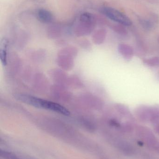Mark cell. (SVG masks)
<instances>
[{
	"instance_id": "7a4b0ae2",
	"label": "cell",
	"mask_w": 159,
	"mask_h": 159,
	"mask_svg": "<svg viewBox=\"0 0 159 159\" xmlns=\"http://www.w3.org/2000/svg\"><path fill=\"white\" fill-rule=\"evenodd\" d=\"M100 12L113 21L125 26H130L132 21L129 17L119 10L109 7H104L100 9Z\"/></svg>"
},
{
	"instance_id": "9c48e42d",
	"label": "cell",
	"mask_w": 159,
	"mask_h": 159,
	"mask_svg": "<svg viewBox=\"0 0 159 159\" xmlns=\"http://www.w3.org/2000/svg\"><path fill=\"white\" fill-rule=\"evenodd\" d=\"M112 29L118 34L121 35H126L128 34V31L125 26L119 23L113 24Z\"/></svg>"
},
{
	"instance_id": "4fadbf2b",
	"label": "cell",
	"mask_w": 159,
	"mask_h": 159,
	"mask_svg": "<svg viewBox=\"0 0 159 159\" xmlns=\"http://www.w3.org/2000/svg\"><path fill=\"white\" fill-rule=\"evenodd\" d=\"M0 155L2 158L5 159H20L14 154L5 150H1Z\"/></svg>"
},
{
	"instance_id": "52a82bcc",
	"label": "cell",
	"mask_w": 159,
	"mask_h": 159,
	"mask_svg": "<svg viewBox=\"0 0 159 159\" xmlns=\"http://www.w3.org/2000/svg\"><path fill=\"white\" fill-rule=\"evenodd\" d=\"M96 20L95 17L91 13H83L80 16V21L82 23L94 25L96 22Z\"/></svg>"
},
{
	"instance_id": "5bb4252c",
	"label": "cell",
	"mask_w": 159,
	"mask_h": 159,
	"mask_svg": "<svg viewBox=\"0 0 159 159\" xmlns=\"http://www.w3.org/2000/svg\"><path fill=\"white\" fill-rule=\"evenodd\" d=\"M149 19L153 22L155 25L157 24L159 22V19L158 16L155 13H151L149 16Z\"/></svg>"
},
{
	"instance_id": "7c38bea8",
	"label": "cell",
	"mask_w": 159,
	"mask_h": 159,
	"mask_svg": "<svg viewBox=\"0 0 159 159\" xmlns=\"http://www.w3.org/2000/svg\"><path fill=\"white\" fill-rule=\"evenodd\" d=\"M159 120V105L152 106V118L151 121L157 122Z\"/></svg>"
},
{
	"instance_id": "3957f363",
	"label": "cell",
	"mask_w": 159,
	"mask_h": 159,
	"mask_svg": "<svg viewBox=\"0 0 159 159\" xmlns=\"http://www.w3.org/2000/svg\"><path fill=\"white\" fill-rule=\"evenodd\" d=\"M135 114L138 118L143 121L151 120L152 118V106L141 105L135 109Z\"/></svg>"
},
{
	"instance_id": "e0dca14e",
	"label": "cell",
	"mask_w": 159,
	"mask_h": 159,
	"mask_svg": "<svg viewBox=\"0 0 159 159\" xmlns=\"http://www.w3.org/2000/svg\"><path fill=\"white\" fill-rule=\"evenodd\" d=\"M157 129L158 131L159 132V125L157 127Z\"/></svg>"
},
{
	"instance_id": "8fae6325",
	"label": "cell",
	"mask_w": 159,
	"mask_h": 159,
	"mask_svg": "<svg viewBox=\"0 0 159 159\" xmlns=\"http://www.w3.org/2000/svg\"><path fill=\"white\" fill-rule=\"evenodd\" d=\"M116 110L121 115L124 116H129L131 115L129 109L128 107L120 103H116L115 105Z\"/></svg>"
},
{
	"instance_id": "ba28073f",
	"label": "cell",
	"mask_w": 159,
	"mask_h": 159,
	"mask_svg": "<svg viewBox=\"0 0 159 159\" xmlns=\"http://www.w3.org/2000/svg\"><path fill=\"white\" fill-rule=\"evenodd\" d=\"M138 20L140 25L146 30H151L154 28L155 25L149 19H147L139 16L138 17Z\"/></svg>"
},
{
	"instance_id": "2e32d148",
	"label": "cell",
	"mask_w": 159,
	"mask_h": 159,
	"mask_svg": "<svg viewBox=\"0 0 159 159\" xmlns=\"http://www.w3.org/2000/svg\"><path fill=\"white\" fill-rule=\"evenodd\" d=\"M157 79L159 80V71L157 74Z\"/></svg>"
},
{
	"instance_id": "8992f818",
	"label": "cell",
	"mask_w": 159,
	"mask_h": 159,
	"mask_svg": "<svg viewBox=\"0 0 159 159\" xmlns=\"http://www.w3.org/2000/svg\"><path fill=\"white\" fill-rule=\"evenodd\" d=\"M37 16L39 20L44 23L50 22L53 19L52 14L46 9H39L37 12Z\"/></svg>"
},
{
	"instance_id": "ac0fdd59",
	"label": "cell",
	"mask_w": 159,
	"mask_h": 159,
	"mask_svg": "<svg viewBox=\"0 0 159 159\" xmlns=\"http://www.w3.org/2000/svg\"><path fill=\"white\" fill-rule=\"evenodd\" d=\"M158 42H159V37H158Z\"/></svg>"
},
{
	"instance_id": "9a60e30c",
	"label": "cell",
	"mask_w": 159,
	"mask_h": 159,
	"mask_svg": "<svg viewBox=\"0 0 159 159\" xmlns=\"http://www.w3.org/2000/svg\"><path fill=\"white\" fill-rule=\"evenodd\" d=\"M30 1L38 3H44L45 2L46 0H30Z\"/></svg>"
},
{
	"instance_id": "5b68a950",
	"label": "cell",
	"mask_w": 159,
	"mask_h": 159,
	"mask_svg": "<svg viewBox=\"0 0 159 159\" xmlns=\"http://www.w3.org/2000/svg\"><path fill=\"white\" fill-rule=\"evenodd\" d=\"M8 42L7 39L3 38L1 40L0 44V58L1 62L3 66H6L7 64V48Z\"/></svg>"
},
{
	"instance_id": "30bf717a",
	"label": "cell",
	"mask_w": 159,
	"mask_h": 159,
	"mask_svg": "<svg viewBox=\"0 0 159 159\" xmlns=\"http://www.w3.org/2000/svg\"><path fill=\"white\" fill-rule=\"evenodd\" d=\"M143 63L150 67H159V57H153L143 60Z\"/></svg>"
},
{
	"instance_id": "6da1fadb",
	"label": "cell",
	"mask_w": 159,
	"mask_h": 159,
	"mask_svg": "<svg viewBox=\"0 0 159 159\" xmlns=\"http://www.w3.org/2000/svg\"><path fill=\"white\" fill-rule=\"evenodd\" d=\"M15 97L19 101L36 108L51 110L65 116H69L70 114L67 108L54 102L22 93L16 94Z\"/></svg>"
},
{
	"instance_id": "277c9868",
	"label": "cell",
	"mask_w": 159,
	"mask_h": 159,
	"mask_svg": "<svg viewBox=\"0 0 159 159\" xmlns=\"http://www.w3.org/2000/svg\"><path fill=\"white\" fill-rule=\"evenodd\" d=\"M119 54L127 60H130L133 56V50L132 47L127 44H119L118 47Z\"/></svg>"
}]
</instances>
